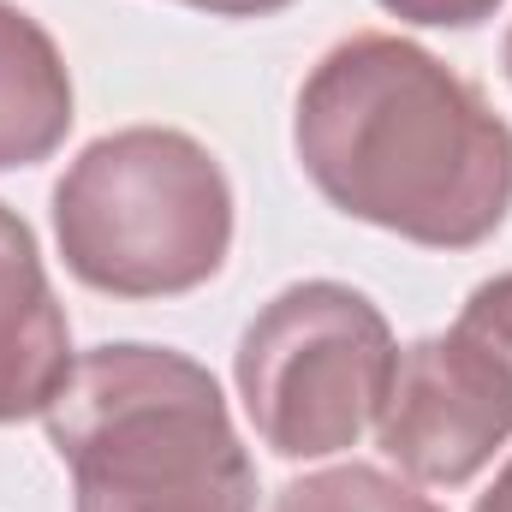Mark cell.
<instances>
[{
	"instance_id": "cell-9",
	"label": "cell",
	"mask_w": 512,
	"mask_h": 512,
	"mask_svg": "<svg viewBox=\"0 0 512 512\" xmlns=\"http://www.w3.org/2000/svg\"><path fill=\"white\" fill-rule=\"evenodd\" d=\"M459 322L507 364L512 376V274H495V280H483L471 298H465V310H459Z\"/></svg>"
},
{
	"instance_id": "cell-11",
	"label": "cell",
	"mask_w": 512,
	"mask_h": 512,
	"mask_svg": "<svg viewBox=\"0 0 512 512\" xmlns=\"http://www.w3.org/2000/svg\"><path fill=\"white\" fill-rule=\"evenodd\" d=\"M179 6H197L209 18H268V12H286L292 0H179Z\"/></svg>"
},
{
	"instance_id": "cell-8",
	"label": "cell",
	"mask_w": 512,
	"mask_h": 512,
	"mask_svg": "<svg viewBox=\"0 0 512 512\" xmlns=\"http://www.w3.org/2000/svg\"><path fill=\"white\" fill-rule=\"evenodd\" d=\"M274 512H441V507L429 495H417L411 483L352 459V465L310 471V477L286 483L274 495Z\"/></svg>"
},
{
	"instance_id": "cell-2",
	"label": "cell",
	"mask_w": 512,
	"mask_h": 512,
	"mask_svg": "<svg viewBox=\"0 0 512 512\" xmlns=\"http://www.w3.org/2000/svg\"><path fill=\"white\" fill-rule=\"evenodd\" d=\"M42 423L78 512H256V465L221 382L173 346L84 352Z\"/></svg>"
},
{
	"instance_id": "cell-6",
	"label": "cell",
	"mask_w": 512,
	"mask_h": 512,
	"mask_svg": "<svg viewBox=\"0 0 512 512\" xmlns=\"http://www.w3.org/2000/svg\"><path fill=\"white\" fill-rule=\"evenodd\" d=\"M72 364V322L54 298L36 233L0 203V423L42 417Z\"/></svg>"
},
{
	"instance_id": "cell-13",
	"label": "cell",
	"mask_w": 512,
	"mask_h": 512,
	"mask_svg": "<svg viewBox=\"0 0 512 512\" xmlns=\"http://www.w3.org/2000/svg\"><path fill=\"white\" fill-rule=\"evenodd\" d=\"M507 78H512V30H507Z\"/></svg>"
},
{
	"instance_id": "cell-12",
	"label": "cell",
	"mask_w": 512,
	"mask_h": 512,
	"mask_svg": "<svg viewBox=\"0 0 512 512\" xmlns=\"http://www.w3.org/2000/svg\"><path fill=\"white\" fill-rule=\"evenodd\" d=\"M477 512H512V459L501 465V477L489 483V495H477Z\"/></svg>"
},
{
	"instance_id": "cell-4",
	"label": "cell",
	"mask_w": 512,
	"mask_h": 512,
	"mask_svg": "<svg viewBox=\"0 0 512 512\" xmlns=\"http://www.w3.org/2000/svg\"><path fill=\"white\" fill-rule=\"evenodd\" d=\"M393 328L340 280H298L251 316L233 382L245 417L280 459H328L364 441L393 387Z\"/></svg>"
},
{
	"instance_id": "cell-5",
	"label": "cell",
	"mask_w": 512,
	"mask_h": 512,
	"mask_svg": "<svg viewBox=\"0 0 512 512\" xmlns=\"http://www.w3.org/2000/svg\"><path fill=\"white\" fill-rule=\"evenodd\" d=\"M376 435L405 477L435 489H465L512 441L507 364L465 322H453L447 334L411 340L393 364Z\"/></svg>"
},
{
	"instance_id": "cell-3",
	"label": "cell",
	"mask_w": 512,
	"mask_h": 512,
	"mask_svg": "<svg viewBox=\"0 0 512 512\" xmlns=\"http://www.w3.org/2000/svg\"><path fill=\"white\" fill-rule=\"evenodd\" d=\"M54 239L90 292L179 298L233 251V185L191 131H108L54 185Z\"/></svg>"
},
{
	"instance_id": "cell-10",
	"label": "cell",
	"mask_w": 512,
	"mask_h": 512,
	"mask_svg": "<svg viewBox=\"0 0 512 512\" xmlns=\"http://www.w3.org/2000/svg\"><path fill=\"white\" fill-rule=\"evenodd\" d=\"M382 12L405 24H429V30H471L483 18L501 12V0H382Z\"/></svg>"
},
{
	"instance_id": "cell-1",
	"label": "cell",
	"mask_w": 512,
	"mask_h": 512,
	"mask_svg": "<svg viewBox=\"0 0 512 512\" xmlns=\"http://www.w3.org/2000/svg\"><path fill=\"white\" fill-rule=\"evenodd\" d=\"M292 143L340 215L423 251H477L512 209V126L471 78L387 30L310 66Z\"/></svg>"
},
{
	"instance_id": "cell-7",
	"label": "cell",
	"mask_w": 512,
	"mask_h": 512,
	"mask_svg": "<svg viewBox=\"0 0 512 512\" xmlns=\"http://www.w3.org/2000/svg\"><path fill=\"white\" fill-rule=\"evenodd\" d=\"M72 120V72L54 36L24 6L0 0V173L48 161Z\"/></svg>"
}]
</instances>
